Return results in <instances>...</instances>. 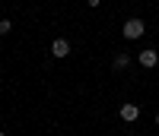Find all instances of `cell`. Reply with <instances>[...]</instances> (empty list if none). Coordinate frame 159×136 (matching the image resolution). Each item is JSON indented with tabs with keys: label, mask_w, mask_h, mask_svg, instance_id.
<instances>
[{
	"label": "cell",
	"mask_w": 159,
	"mask_h": 136,
	"mask_svg": "<svg viewBox=\"0 0 159 136\" xmlns=\"http://www.w3.org/2000/svg\"><path fill=\"white\" fill-rule=\"evenodd\" d=\"M121 35L127 38V41H137V38H143V35H147V22H143V19H137V16H130V19L121 25Z\"/></svg>",
	"instance_id": "1"
},
{
	"label": "cell",
	"mask_w": 159,
	"mask_h": 136,
	"mask_svg": "<svg viewBox=\"0 0 159 136\" xmlns=\"http://www.w3.org/2000/svg\"><path fill=\"white\" fill-rule=\"evenodd\" d=\"M118 117H121L124 124H134V120H140V104H134V101H124L121 108H118Z\"/></svg>",
	"instance_id": "2"
},
{
	"label": "cell",
	"mask_w": 159,
	"mask_h": 136,
	"mask_svg": "<svg viewBox=\"0 0 159 136\" xmlns=\"http://www.w3.org/2000/svg\"><path fill=\"white\" fill-rule=\"evenodd\" d=\"M70 41L67 38H54V41H51V57H57V60H64V57H70Z\"/></svg>",
	"instance_id": "3"
},
{
	"label": "cell",
	"mask_w": 159,
	"mask_h": 136,
	"mask_svg": "<svg viewBox=\"0 0 159 136\" xmlns=\"http://www.w3.org/2000/svg\"><path fill=\"white\" fill-rule=\"evenodd\" d=\"M140 66H143V70H153V66L159 63V51H153V48H147V51H140Z\"/></svg>",
	"instance_id": "4"
},
{
	"label": "cell",
	"mask_w": 159,
	"mask_h": 136,
	"mask_svg": "<svg viewBox=\"0 0 159 136\" xmlns=\"http://www.w3.org/2000/svg\"><path fill=\"white\" fill-rule=\"evenodd\" d=\"M130 60H134V57H130L127 51H118V54H115V60H111V66L121 73V70H127V66H130Z\"/></svg>",
	"instance_id": "5"
},
{
	"label": "cell",
	"mask_w": 159,
	"mask_h": 136,
	"mask_svg": "<svg viewBox=\"0 0 159 136\" xmlns=\"http://www.w3.org/2000/svg\"><path fill=\"white\" fill-rule=\"evenodd\" d=\"M13 32V19H0V35H10Z\"/></svg>",
	"instance_id": "6"
},
{
	"label": "cell",
	"mask_w": 159,
	"mask_h": 136,
	"mask_svg": "<svg viewBox=\"0 0 159 136\" xmlns=\"http://www.w3.org/2000/svg\"><path fill=\"white\" fill-rule=\"evenodd\" d=\"M86 3H89L92 10H96V6H102V0H86Z\"/></svg>",
	"instance_id": "7"
},
{
	"label": "cell",
	"mask_w": 159,
	"mask_h": 136,
	"mask_svg": "<svg viewBox=\"0 0 159 136\" xmlns=\"http://www.w3.org/2000/svg\"><path fill=\"white\" fill-rule=\"evenodd\" d=\"M156 127H159V111H156Z\"/></svg>",
	"instance_id": "8"
},
{
	"label": "cell",
	"mask_w": 159,
	"mask_h": 136,
	"mask_svg": "<svg viewBox=\"0 0 159 136\" xmlns=\"http://www.w3.org/2000/svg\"><path fill=\"white\" fill-rule=\"evenodd\" d=\"M0 136H7V133H3V130H0Z\"/></svg>",
	"instance_id": "9"
},
{
	"label": "cell",
	"mask_w": 159,
	"mask_h": 136,
	"mask_svg": "<svg viewBox=\"0 0 159 136\" xmlns=\"http://www.w3.org/2000/svg\"><path fill=\"white\" fill-rule=\"evenodd\" d=\"M0 120H3V114H0Z\"/></svg>",
	"instance_id": "10"
}]
</instances>
